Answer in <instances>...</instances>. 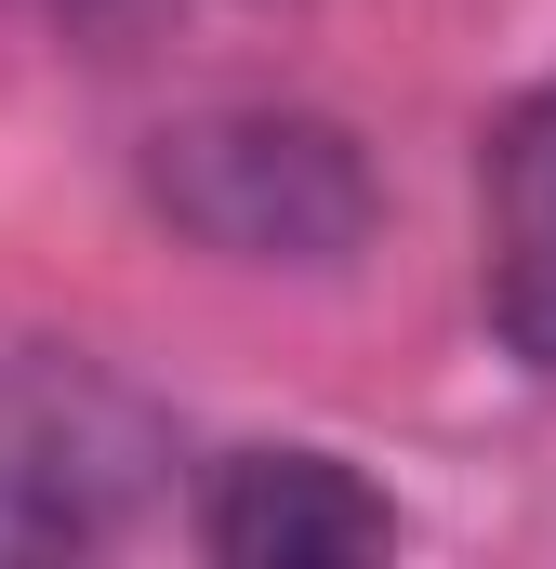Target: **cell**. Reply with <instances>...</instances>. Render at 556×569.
Listing matches in <instances>:
<instances>
[{
	"instance_id": "6da1fadb",
	"label": "cell",
	"mask_w": 556,
	"mask_h": 569,
	"mask_svg": "<svg viewBox=\"0 0 556 569\" xmlns=\"http://www.w3.org/2000/svg\"><path fill=\"white\" fill-rule=\"evenodd\" d=\"M146 199L226 266H345L371 239V159L305 107H212L146 146Z\"/></svg>"
},
{
	"instance_id": "7a4b0ae2",
	"label": "cell",
	"mask_w": 556,
	"mask_h": 569,
	"mask_svg": "<svg viewBox=\"0 0 556 569\" xmlns=\"http://www.w3.org/2000/svg\"><path fill=\"white\" fill-rule=\"evenodd\" d=\"M159 477V425L107 371L27 358L0 371V557H93Z\"/></svg>"
},
{
	"instance_id": "3957f363",
	"label": "cell",
	"mask_w": 556,
	"mask_h": 569,
	"mask_svg": "<svg viewBox=\"0 0 556 569\" xmlns=\"http://www.w3.org/2000/svg\"><path fill=\"white\" fill-rule=\"evenodd\" d=\"M199 543L226 569H345L398 543V503L345 450H226L199 490Z\"/></svg>"
},
{
	"instance_id": "277c9868",
	"label": "cell",
	"mask_w": 556,
	"mask_h": 569,
	"mask_svg": "<svg viewBox=\"0 0 556 569\" xmlns=\"http://www.w3.org/2000/svg\"><path fill=\"white\" fill-rule=\"evenodd\" d=\"M490 331L556 371V80L490 133Z\"/></svg>"
}]
</instances>
